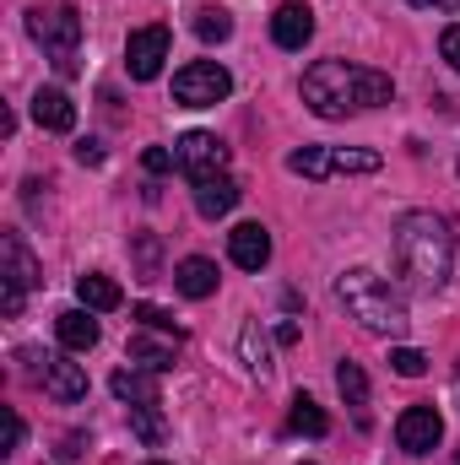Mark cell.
<instances>
[{"label": "cell", "instance_id": "obj_1", "mask_svg": "<svg viewBox=\"0 0 460 465\" xmlns=\"http://www.w3.org/2000/svg\"><path fill=\"white\" fill-rule=\"evenodd\" d=\"M390 98H395V82L385 71H368V65L320 60L304 71V104L320 119H346L352 109H379Z\"/></svg>", "mask_w": 460, "mask_h": 465}, {"label": "cell", "instance_id": "obj_2", "mask_svg": "<svg viewBox=\"0 0 460 465\" xmlns=\"http://www.w3.org/2000/svg\"><path fill=\"white\" fill-rule=\"evenodd\" d=\"M395 265H401L406 287L439 292L450 282V265H455V232H450V223L434 217V212H406L395 223Z\"/></svg>", "mask_w": 460, "mask_h": 465}, {"label": "cell", "instance_id": "obj_3", "mask_svg": "<svg viewBox=\"0 0 460 465\" xmlns=\"http://www.w3.org/2000/svg\"><path fill=\"white\" fill-rule=\"evenodd\" d=\"M336 298H342V309L363 325V331H374V336H401L406 331V303H401V292L385 282V276H374L368 265H352L336 276Z\"/></svg>", "mask_w": 460, "mask_h": 465}, {"label": "cell", "instance_id": "obj_4", "mask_svg": "<svg viewBox=\"0 0 460 465\" xmlns=\"http://www.w3.org/2000/svg\"><path fill=\"white\" fill-rule=\"evenodd\" d=\"M27 33H33V44L49 54V65L60 71V76H71L76 71V49H82V16L71 11V5H38V11H27Z\"/></svg>", "mask_w": 460, "mask_h": 465}, {"label": "cell", "instance_id": "obj_5", "mask_svg": "<svg viewBox=\"0 0 460 465\" xmlns=\"http://www.w3.org/2000/svg\"><path fill=\"white\" fill-rule=\"evenodd\" d=\"M293 173L304 179H336V173H379V152H363V146H298L287 157Z\"/></svg>", "mask_w": 460, "mask_h": 465}, {"label": "cell", "instance_id": "obj_6", "mask_svg": "<svg viewBox=\"0 0 460 465\" xmlns=\"http://www.w3.org/2000/svg\"><path fill=\"white\" fill-rule=\"evenodd\" d=\"M233 93V76L217 60H190L185 71H174V104L179 109H217Z\"/></svg>", "mask_w": 460, "mask_h": 465}, {"label": "cell", "instance_id": "obj_7", "mask_svg": "<svg viewBox=\"0 0 460 465\" xmlns=\"http://www.w3.org/2000/svg\"><path fill=\"white\" fill-rule=\"evenodd\" d=\"M168 44H174V33H168L163 22L135 27V33L125 38V71H130L135 82H157V76H163V60H168Z\"/></svg>", "mask_w": 460, "mask_h": 465}, {"label": "cell", "instance_id": "obj_8", "mask_svg": "<svg viewBox=\"0 0 460 465\" xmlns=\"http://www.w3.org/2000/svg\"><path fill=\"white\" fill-rule=\"evenodd\" d=\"M174 157H179V173H190V184H195V179H212V173L228 168V146H223L212 130H190V135H179V141H174Z\"/></svg>", "mask_w": 460, "mask_h": 465}, {"label": "cell", "instance_id": "obj_9", "mask_svg": "<svg viewBox=\"0 0 460 465\" xmlns=\"http://www.w3.org/2000/svg\"><path fill=\"white\" fill-rule=\"evenodd\" d=\"M439 439H445V417H439L434 406H406V411H401L395 444H401L406 455H428V450H439Z\"/></svg>", "mask_w": 460, "mask_h": 465}, {"label": "cell", "instance_id": "obj_10", "mask_svg": "<svg viewBox=\"0 0 460 465\" xmlns=\"http://www.w3.org/2000/svg\"><path fill=\"white\" fill-rule=\"evenodd\" d=\"M44 395L60 401V406L87 401V368L82 362H65V357H44Z\"/></svg>", "mask_w": 460, "mask_h": 465}, {"label": "cell", "instance_id": "obj_11", "mask_svg": "<svg viewBox=\"0 0 460 465\" xmlns=\"http://www.w3.org/2000/svg\"><path fill=\"white\" fill-rule=\"evenodd\" d=\"M271 38H276V49H304L315 38V11L304 0H282L271 16Z\"/></svg>", "mask_w": 460, "mask_h": 465}, {"label": "cell", "instance_id": "obj_12", "mask_svg": "<svg viewBox=\"0 0 460 465\" xmlns=\"http://www.w3.org/2000/svg\"><path fill=\"white\" fill-rule=\"evenodd\" d=\"M228 260L238 271H265V260H271V232L260 228V223H238L228 232Z\"/></svg>", "mask_w": 460, "mask_h": 465}, {"label": "cell", "instance_id": "obj_13", "mask_svg": "<svg viewBox=\"0 0 460 465\" xmlns=\"http://www.w3.org/2000/svg\"><path fill=\"white\" fill-rule=\"evenodd\" d=\"M0 276H5V282H16V287H27V292L44 282V271H38L33 249H27L16 232H5V238H0Z\"/></svg>", "mask_w": 460, "mask_h": 465}, {"label": "cell", "instance_id": "obj_14", "mask_svg": "<svg viewBox=\"0 0 460 465\" xmlns=\"http://www.w3.org/2000/svg\"><path fill=\"white\" fill-rule=\"evenodd\" d=\"M217 282H223V276H217V265H212L206 254H190V260H179V265H174V287H179L185 298H195V303H201V298H212V292H217Z\"/></svg>", "mask_w": 460, "mask_h": 465}, {"label": "cell", "instance_id": "obj_15", "mask_svg": "<svg viewBox=\"0 0 460 465\" xmlns=\"http://www.w3.org/2000/svg\"><path fill=\"white\" fill-rule=\"evenodd\" d=\"M238 195H244V190L233 184L228 173L195 179V212H201V217H212V223H217V217H228L233 206H238Z\"/></svg>", "mask_w": 460, "mask_h": 465}, {"label": "cell", "instance_id": "obj_16", "mask_svg": "<svg viewBox=\"0 0 460 465\" xmlns=\"http://www.w3.org/2000/svg\"><path fill=\"white\" fill-rule=\"evenodd\" d=\"M33 119L44 124V130H76V104L65 98V87H38L33 93Z\"/></svg>", "mask_w": 460, "mask_h": 465}, {"label": "cell", "instance_id": "obj_17", "mask_svg": "<svg viewBox=\"0 0 460 465\" xmlns=\"http://www.w3.org/2000/svg\"><path fill=\"white\" fill-rule=\"evenodd\" d=\"M55 336H60L65 351H93L98 347V320H93V309H65V314L55 320Z\"/></svg>", "mask_w": 460, "mask_h": 465}, {"label": "cell", "instance_id": "obj_18", "mask_svg": "<svg viewBox=\"0 0 460 465\" xmlns=\"http://www.w3.org/2000/svg\"><path fill=\"white\" fill-rule=\"evenodd\" d=\"M76 298H82V309H93V314H115L119 303H125V292H119L109 276H98V271L76 276Z\"/></svg>", "mask_w": 460, "mask_h": 465}, {"label": "cell", "instance_id": "obj_19", "mask_svg": "<svg viewBox=\"0 0 460 465\" xmlns=\"http://www.w3.org/2000/svg\"><path fill=\"white\" fill-rule=\"evenodd\" d=\"M109 390H115L125 406H163V401H157V384H152L146 373H135V368H119L115 379H109Z\"/></svg>", "mask_w": 460, "mask_h": 465}, {"label": "cell", "instance_id": "obj_20", "mask_svg": "<svg viewBox=\"0 0 460 465\" xmlns=\"http://www.w3.org/2000/svg\"><path fill=\"white\" fill-rule=\"evenodd\" d=\"M287 428H293V433H309V439H325V433H331V417L320 411V401H315V395H293Z\"/></svg>", "mask_w": 460, "mask_h": 465}, {"label": "cell", "instance_id": "obj_21", "mask_svg": "<svg viewBox=\"0 0 460 465\" xmlns=\"http://www.w3.org/2000/svg\"><path fill=\"white\" fill-rule=\"evenodd\" d=\"M174 336L168 341H157V336H130V357L146 368V373H163V368H174Z\"/></svg>", "mask_w": 460, "mask_h": 465}, {"label": "cell", "instance_id": "obj_22", "mask_svg": "<svg viewBox=\"0 0 460 465\" xmlns=\"http://www.w3.org/2000/svg\"><path fill=\"white\" fill-rule=\"evenodd\" d=\"M130 433H135L146 450H157V444L168 439V428H163V411H157V406H130Z\"/></svg>", "mask_w": 460, "mask_h": 465}, {"label": "cell", "instance_id": "obj_23", "mask_svg": "<svg viewBox=\"0 0 460 465\" xmlns=\"http://www.w3.org/2000/svg\"><path fill=\"white\" fill-rule=\"evenodd\" d=\"M238 351H244V368H249V373H271V347H265L260 325H244V331H238Z\"/></svg>", "mask_w": 460, "mask_h": 465}, {"label": "cell", "instance_id": "obj_24", "mask_svg": "<svg viewBox=\"0 0 460 465\" xmlns=\"http://www.w3.org/2000/svg\"><path fill=\"white\" fill-rule=\"evenodd\" d=\"M336 390H342V401L346 406H368V373L357 368V362H336Z\"/></svg>", "mask_w": 460, "mask_h": 465}, {"label": "cell", "instance_id": "obj_25", "mask_svg": "<svg viewBox=\"0 0 460 465\" xmlns=\"http://www.w3.org/2000/svg\"><path fill=\"white\" fill-rule=\"evenodd\" d=\"M195 38H201V44H223V38H233V16L223 11V5L195 11Z\"/></svg>", "mask_w": 460, "mask_h": 465}, {"label": "cell", "instance_id": "obj_26", "mask_svg": "<svg viewBox=\"0 0 460 465\" xmlns=\"http://www.w3.org/2000/svg\"><path fill=\"white\" fill-rule=\"evenodd\" d=\"M130 320H141V331H163V336L185 341V331L174 325V314H168V309H157V303H135V309H130Z\"/></svg>", "mask_w": 460, "mask_h": 465}, {"label": "cell", "instance_id": "obj_27", "mask_svg": "<svg viewBox=\"0 0 460 465\" xmlns=\"http://www.w3.org/2000/svg\"><path fill=\"white\" fill-rule=\"evenodd\" d=\"M390 368H395L401 379H423V373H428V357H423L417 347H395L390 351Z\"/></svg>", "mask_w": 460, "mask_h": 465}, {"label": "cell", "instance_id": "obj_28", "mask_svg": "<svg viewBox=\"0 0 460 465\" xmlns=\"http://www.w3.org/2000/svg\"><path fill=\"white\" fill-rule=\"evenodd\" d=\"M141 168H146V173H168V168H179V157H174L168 146H146V152H141Z\"/></svg>", "mask_w": 460, "mask_h": 465}, {"label": "cell", "instance_id": "obj_29", "mask_svg": "<svg viewBox=\"0 0 460 465\" xmlns=\"http://www.w3.org/2000/svg\"><path fill=\"white\" fill-rule=\"evenodd\" d=\"M439 54L450 60V71H455V76H460V22H450V27L439 33Z\"/></svg>", "mask_w": 460, "mask_h": 465}, {"label": "cell", "instance_id": "obj_30", "mask_svg": "<svg viewBox=\"0 0 460 465\" xmlns=\"http://www.w3.org/2000/svg\"><path fill=\"white\" fill-rule=\"evenodd\" d=\"M22 303H27V287H16V282L0 276V309H5V314H22Z\"/></svg>", "mask_w": 460, "mask_h": 465}, {"label": "cell", "instance_id": "obj_31", "mask_svg": "<svg viewBox=\"0 0 460 465\" xmlns=\"http://www.w3.org/2000/svg\"><path fill=\"white\" fill-rule=\"evenodd\" d=\"M22 433H27V428H22V417H16V411H5V455H11V450H22Z\"/></svg>", "mask_w": 460, "mask_h": 465}, {"label": "cell", "instance_id": "obj_32", "mask_svg": "<svg viewBox=\"0 0 460 465\" xmlns=\"http://www.w3.org/2000/svg\"><path fill=\"white\" fill-rule=\"evenodd\" d=\"M76 163L98 168V163H104V146H98V141H76Z\"/></svg>", "mask_w": 460, "mask_h": 465}, {"label": "cell", "instance_id": "obj_33", "mask_svg": "<svg viewBox=\"0 0 460 465\" xmlns=\"http://www.w3.org/2000/svg\"><path fill=\"white\" fill-rule=\"evenodd\" d=\"M406 5H423V11H460V0H406Z\"/></svg>", "mask_w": 460, "mask_h": 465}, {"label": "cell", "instance_id": "obj_34", "mask_svg": "<svg viewBox=\"0 0 460 465\" xmlns=\"http://www.w3.org/2000/svg\"><path fill=\"white\" fill-rule=\"evenodd\" d=\"M276 341H282V347H293V341H298V325H293V320H282V325H276Z\"/></svg>", "mask_w": 460, "mask_h": 465}, {"label": "cell", "instance_id": "obj_35", "mask_svg": "<svg viewBox=\"0 0 460 465\" xmlns=\"http://www.w3.org/2000/svg\"><path fill=\"white\" fill-rule=\"evenodd\" d=\"M146 465H168V460H146Z\"/></svg>", "mask_w": 460, "mask_h": 465}, {"label": "cell", "instance_id": "obj_36", "mask_svg": "<svg viewBox=\"0 0 460 465\" xmlns=\"http://www.w3.org/2000/svg\"><path fill=\"white\" fill-rule=\"evenodd\" d=\"M450 465H460V450H455V460H450Z\"/></svg>", "mask_w": 460, "mask_h": 465}, {"label": "cell", "instance_id": "obj_37", "mask_svg": "<svg viewBox=\"0 0 460 465\" xmlns=\"http://www.w3.org/2000/svg\"><path fill=\"white\" fill-rule=\"evenodd\" d=\"M304 465H309V460H304Z\"/></svg>", "mask_w": 460, "mask_h": 465}]
</instances>
